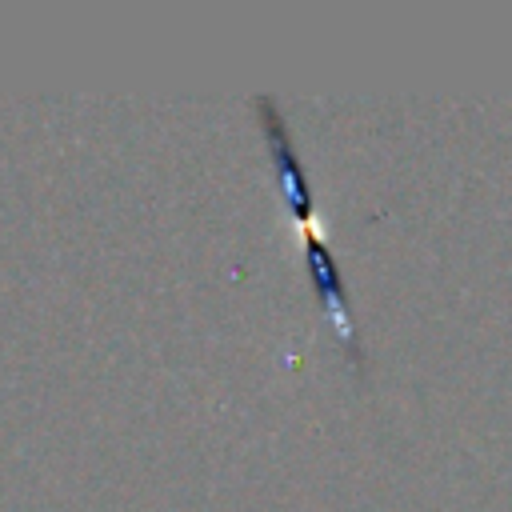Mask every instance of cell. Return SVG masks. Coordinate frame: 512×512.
Masks as SVG:
<instances>
[{
  "instance_id": "obj_1",
  "label": "cell",
  "mask_w": 512,
  "mask_h": 512,
  "mask_svg": "<svg viewBox=\"0 0 512 512\" xmlns=\"http://www.w3.org/2000/svg\"><path fill=\"white\" fill-rule=\"evenodd\" d=\"M260 116H264V136H268V148H272V164H276V180L284 188V200L292 208V228H296V240H300V252L308 260V276L324 300V312L332 320V328L340 332L344 344H352V320H348V300H344V280H340V268H336V256L324 240V228L316 220V208H312V188H308V176H304V164L296 160V148H292V136L276 112V104L264 96L260 100Z\"/></svg>"
}]
</instances>
